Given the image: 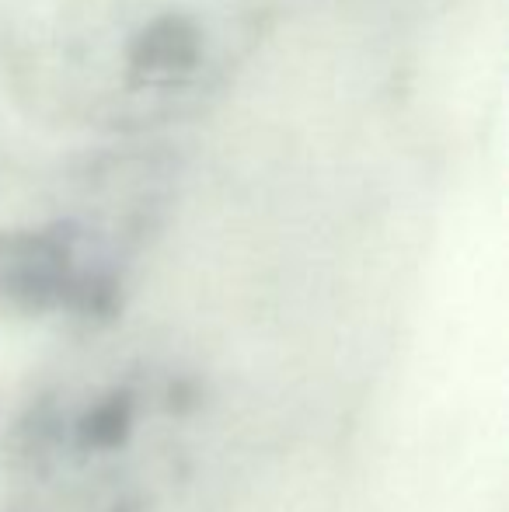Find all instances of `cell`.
Masks as SVG:
<instances>
[{
	"label": "cell",
	"mask_w": 509,
	"mask_h": 512,
	"mask_svg": "<svg viewBox=\"0 0 509 512\" xmlns=\"http://www.w3.org/2000/svg\"><path fill=\"white\" fill-rule=\"evenodd\" d=\"M255 18L220 0H161L119 25L109 49L112 108L164 119L199 105L231 77Z\"/></svg>",
	"instance_id": "cell-1"
},
{
	"label": "cell",
	"mask_w": 509,
	"mask_h": 512,
	"mask_svg": "<svg viewBox=\"0 0 509 512\" xmlns=\"http://www.w3.org/2000/svg\"><path fill=\"white\" fill-rule=\"evenodd\" d=\"M234 7H241V11H248V14H255L258 18V7H269L272 0H231Z\"/></svg>",
	"instance_id": "cell-3"
},
{
	"label": "cell",
	"mask_w": 509,
	"mask_h": 512,
	"mask_svg": "<svg viewBox=\"0 0 509 512\" xmlns=\"http://www.w3.org/2000/svg\"><path fill=\"white\" fill-rule=\"evenodd\" d=\"M123 265V234L81 216L0 230V317H109Z\"/></svg>",
	"instance_id": "cell-2"
}]
</instances>
